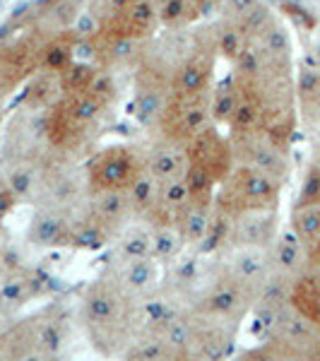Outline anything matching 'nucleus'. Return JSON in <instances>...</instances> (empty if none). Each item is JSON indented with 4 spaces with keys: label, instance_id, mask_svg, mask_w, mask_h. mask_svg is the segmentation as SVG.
Listing matches in <instances>:
<instances>
[{
    "label": "nucleus",
    "instance_id": "1",
    "mask_svg": "<svg viewBox=\"0 0 320 361\" xmlns=\"http://www.w3.org/2000/svg\"><path fill=\"white\" fill-rule=\"evenodd\" d=\"M82 325L87 340L99 354H125L144 325L142 306L113 275H104L82 294Z\"/></svg>",
    "mask_w": 320,
    "mask_h": 361
},
{
    "label": "nucleus",
    "instance_id": "2",
    "mask_svg": "<svg viewBox=\"0 0 320 361\" xmlns=\"http://www.w3.org/2000/svg\"><path fill=\"white\" fill-rule=\"evenodd\" d=\"M68 316L61 306H46L20 323H13L0 345L3 359H51L66 345Z\"/></svg>",
    "mask_w": 320,
    "mask_h": 361
},
{
    "label": "nucleus",
    "instance_id": "3",
    "mask_svg": "<svg viewBox=\"0 0 320 361\" xmlns=\"http://www.w3.org/2000/svg\"><path fill=\"white\" fill-rule=\"evenodd\" d=\"M90 180L87 171L73 164L68 152L51 149L44 166L39 169L37 188L32 193L34 207L58 209L66 214H78L90 200Z\"/></svg>",
    "mask_w": 320,
    "mask_h": 361
},
{
    "label": "nucleus",
    "instance_id": "4",
    "mask_svg": "<svg viewBox=\"0 0 320 361\" xmlns=\"http://www.w3.org/2000/svg\"><path fill=\"white\" fill-rule=\"evenodd\" d=\"M255 299H258L255 289H251L246 282L234 277L219 263L200 282L197 292L193 294L190 311L202 313V316L214 320H222V323H229L236 328L246 318V313L253 308Z\"/></svg>",
    "mask_w": 320,
    "mask_h": 361
},
{
    "label": "nucleus",
    "instance_id": "5",
    "mask_svg": "<svg viewBox=\"0 0 320 361\" xmlns=\"http://www.w3.org/2000/svg\"><path fill=\"white\" fill-rule=\"evenodd\" d=\"M279 180L258 169L236 164L231 173L219 183L214 207L226 214L248 212V209H277Z\"/></svg>",
    "mask_w": 320,
    "mask_h": 361
},
{
    "label": "nucleus",
    "instance_id": "6",
    "mask_svg": "<svg viewBox=\"0 0 320 361\" xmlns=\"http://www.w3.org/2000/svg\"><path fill=\"white\" fill-rule=\"evenodd\" d=\"M212 118V90L202 92H171L159 118L161 137L188 145Z\"/></svg>",
    "mask_w": 320,
    "mask_h": 361
},
{
    "label": "nucleus",
    "instance_id": "7",
    "mask_svg": "<svg viewBox=\"0 0 320 361\" xmlns=\"http://www.w3.org/2000/svg\"><path fill=\"white\" fill-rule=\"evenodd\" d=\"M29 114L20 116L13 121V126L5 133V142H3V164L5 169H17V166H27V169H42L46 157L51 154V142L46 137V126H44V116L37 118V111L27 109Z\"/></svg>",
    "mask_w": 320,
    "mask_h": 361
},
{
    "label": "nucleus",
    "instance_id": "8",
    "mask_svg": "<svg viewBox=\"0 0 320 361\" xmlns=\"http://www.w3.org/2000/svg\"><path fill=\"white\" fill-rule=\"evenodd\" d=\"M144 169V157L128 145L104 147L87 161L90 190H125Z\"/></svg>",
    "mask_w": 320,
    "mask_h": 361
},
{
    "label": "nucleus",
    "instance_id": "9",
    "mask_svg": "<svg viewBox=\"0 0 320 361\" xmlns=\"http://www.w3.org/2000/svg\"><path fill=\"white\" fill-rule=\"evenodd\" d=\"M44 126H46V137H49L51 147L61 149V152H68V154L82 149L85 142L92 135V123L80 116L73 99L66 94L44 114Z\"/></svg>",
    "mask_w": 320,
    "mask_h": 361
},
{
    "label": "nucleus",
    "instance_id": "10",
    "mask_svg": "<svg viewBox=\"0 0 320 361\" xmlns=\"http://www.w3.org/2000/svg\"><path fill=\"white\" fill-rule=\"evenodd\" d=\"M188 157L190 164L197 166L200 171H205L214 183H222L229 176L231 169L236 166L234 147H231V140L224 137L219 133V128H202L195 137L188 140Z\"/></svg>",
    "mask_w": 320,
    "mask_h": 361
},
{
    "label": "nucleus",
    "instance_id": "11",
    "mask_svg": "<svg viewBox=\"0 0 320 361\" xmlns=\"http://www.w3.org/2000/svg\"><path fill=\"white\" fill-rule=\"evenodd\" d=\"M229 140L231 147H234L236 164L258 169V171H263L282 183L289 171L287 157H284V149H279L263 130L251 133V135H231Z\"/></svg>",
    "mask_w": 320,
    "mask_h": 361
},
{
    "label": "nucleus",
    "instance_id": "12",
    "mask_svg": "<svg viewBox=\"0 0 320 361\" xmlns=\"http://www.w3.org/2000/svg\"><path fill=\"white\" fill-rule=\"evenodd\" d=\"M44 42L34 34L20 42H13L0 49V85L5 92H13L22 85L37 68H42Z\"/></svg>",
    "mask_w": 320,
    "mask_h": 361
},
{
    "label": "nucleus",
    "instance_id": "13",
    "mask_svg": "<svg viewBox=\"0 0 320 361\" xmlns=\"http://www.w3.org/2000/svg\"><path fill=\"white\" fill-rule=\"evenodd\" d=\"M156 20V8L149 0H135L125 8H116L104 20L101 37L109 42H128V39H140L149 34Z\"/></svg>",
    "mask_w": 320,
    "mask_h": 361
},
{
    "label": "nucleus",
    "instance_id": "14",
    "mask_svg": "<svg viewBox=\"0 0 320 361\" xmlns=\"http://www.w3.org/2000/svg\"><path fill=\"white\" fill-rule=\"evenodd\" d=\"M85 212L109 236L118 234L133 217V207L125 190H92Z\"/></svg>",
    "mask_w": 320,
    "mask_h": 361
},
{
    "label": "nucleus",
    "instance_id": "15",
    "mask_svg": "<svg viewBox=\"0 0 320 361\" xmlns=\"http://www.w3.org/2000/svg\"><path fill=\"white\" fill-rule=\"evenodd\" d=\"M144 169H147L152 176L164 183H178V180L185 178L190 169V157H188V147L183 142H176V140L161 137L159 142L152 145L147 154H144Z\"/></svg>",
    "mask_w": 320,
    "mask_h": 361
},
{
    "label": "nucleus",
    "instance_id": "16",
    "mask_svg": "<svg viewBox=\"0 0 320 361\" xmlns=\"http://www.w3.org/2000/svg\"><path fill=\"white\" fill-rule=\"evenodd\" d=\"M109 275L116 277V282L130 292L135 299H147L159 289V260L154 255L147 258H118Z\"/></svg>",
    "mask_w": 320,
    "mask_h": 361
},
{
    "label": "nucleus",
    "instance_id": "17",
    "mask_svg": "<svg viewBox=\"0 0 320 361\" xmlns=\"http://www.w3.org/2000/svg\"><path fill=\"white\" fill-rule=\"evenodd\" d=\"M277 217L275 209H248V212L231 214V246H260L267 248L275 238Z\"/></svg>",
    "mask_w": 320,
    "mask_h": 361
},
{
    "label": "nucleus",
    "instance_id": "18",
    "mask_svg": "<svg viewBox=\"0 0 320 361\" xmlns=\"http://www.w3.org/2000/svg\"><path fill=\"white\" fill-rule=\"evenodd\" d=\"M75 214L58 212V209L37 207L29 224V243L37 248H63L73 246V229H75Z\"/></svg>",
    "mask_w": 320,
    "mask_h": 361
},
{
    "label": "nucleus",
    "instance_id": "19",
    "mask_svg": "<svg viewBox=\"0 0 320 361\" xmlns=\"http://www.w3.org/2000/svg\"><path fill=\"white\" fill-rule=\"evenodd\" d=\"M222 265L258 294L267 282V277H270L272 258L267 253V248L260 246H231L229 255L222 260Z\"/></svg>",
    "mask_w": 320,
    "mask_h": 361
},
{
    "label": "nucleus",
    "instance_id": "20",
    "mask_svg": "<svg viewBox=\"0 0 320 361\" xmlns=\"http://www.w3.org/2000/svg\"><path fill=\"white\" fill-rule=\"evenodd\" d=\"M212 82V54L197 51L178 66L171 80V92H202Z\"/></svg>",
    "mask_w": 320,
    "mask_h": 361
},
{
    "label": "nucleus",
    "instance_id": "21",
    "mask_svg": "<svg viewBox=\"0 0 320 361\" xmlns=\"http://www.w3.org/2000/svg\"><path fill=\"white\" fill-rule=\"evenodd\" d=\"M39 294V277L29 270H10L0 284V308L13 313Z\"/></svg>",
    "mask_w": 320,
    "mask_h": 361
},
{
    "label": "nucleus",
    "instance_id": "22",
    "mask_svg": "<svg viewBox=\"0 0 320 361\" xmlns=\"http://www.w3.org/2000/svg\"><path fill=\"white\" fill-rule=\"evenodd\" d=\"M214 217V205H197V202H188L183 207V212L178 214L176 219V231L181 234L183 243H190V246H200L205 243L209 224H212Z\"/></svg>",
    "mask_w": 320,
    "mask_h": 361
},
{
    "label": "nucleus",
    "instance_id": "23",
    "mask_svg": "<svg viewBox=\"0 0 320 361\" xmlns=\"http://www.w3.org/2000/svg\"><path fill=\"white\" fill-rule=\"evenodd\" d=\"M159 190H161L159 180H156L147 169H142L135 176V180L125 188L128 200H130V207H133V217L147 222L156 207V200H159Z\"/></svg>",
    "mask_w": 320,
    "mask_h": 361
},
{
    "label": "nucleus",
    "instance_id": "24",
    "mask_svg": "<svg viewBox=\"0 0 320 361\" xmlns=\"http://www.w3.org/2000/svg\"><path fill=\"white\" fill-rule=\"evenodd\" d=\"M289 304L320 330V275H304L292 284Z\"/></svg>",
    "mask_w": 320,
    "mask_h": 361
},
{
    "label": "nucleus",
    "instance_id": "25",
    "mask_svg": "<svg viewBox=\"0 0 320 361\" xmlns=\"http://www.w3.org/2000/svg\"><path fill=\"white\" fill-rule=\"evenodd\" d=\"M118 258H147L152 253V224H125L118 231Z\"/></svg>",
    "mask_w": 320,
    "mask_h": 361
},
{
    "label": "nucleus",
    "instance_id": "26",
    "mask_svg": "<svg viewBox=\"0 0 320 361\" xmlns=\"http://www.w3.org/2000/svg\"><path fill=\"white\" fill-rule=\"evenodd\" d=\"M292 231L306 248L320 238V200H301L292 212Z\"/></svg>",
    "mask_w": 320,
    "mask_h": 361
},
{
    "label": "nucleus",
    "instance_id": "27",
    "mask_svg": "<svg viewBox=\"0 0 320 361\" xmlns=\"http://www.w3.org/2000/svg\"><path fill=\"white\" fill-rule=\"evenodd\" d=\"M61 97H63L61 80H58L56 73L49 70V73L39 75V78L32 82V87L27 90L25 106L32 109V111H49Z\"/></svg>",
    "mask_w": 320,
    "mask_h": 361
},
{
    "label": "nucleus",
    "instance_id": "28",
    "mask_svg": "<svg viewBox=\"0 0 320 361\" xmlns=\"http://www.w3.org/2000/svg\"><path fill=\"white\" fill-rule=\"evenodd\" d=\"M78 44L75 32H61L56 34L51 42L44 44V54H42V68L51 70V73H61L63 68H68L73 63V51Z\"/></svg>",
    "mask_w": 320,
    "mask_h": 361
},
{
    "label": "nucleus",
    "instance_id": "29",
    "mask_svg": "<svg viewBox=\"0 0 320 361\" xmlns=\"http://www.w3.org/2000/svg\"><path fill=\"white\" fill-rule=\"evenodd\" d=\"M97 70L87 63H70L68 68H63L58 73V80H61V90L66 97H75V94H85L92 85L97 82Z\"/></svg>",
    "mask_w": 320,
    "mask_h": 361
},
{
    "label": "nucleus",
    "instance_id": "30",
    "mask_svg": "<svg viewBox=\"0 0 320 361\" xmlns=\"http://www.w3.org/2000/svg\"><path fill=\"white\" fill-rule=\"evenodd\" d=\"M304 243L299 241V236L289 234V236H282L279 241L275 243V248H272L270 258H272V265L277 267L279 272H294L296 267L304 263ZM308 250V248H306Z\"/></svg>",
    "mask_w": 320,
    "mask_h": 361
},
{
    "label": "nucleus",
    "instance_id": "31",
    "mask_svg": "<svg viewBox=\"0 0 320 361\" xmlns=\"http://www.w3.org/2000/svg\"><path fill=\"white\" fill-rule=\"evenodd\" d=\"M202 13V5L195 0H159L156 5V17L168 27H181L193 22Z\"/></svg>",
    "mask_w": 320,
    "mask_h": 361
},
{
    "label": "nucleus",
    "instance_id": "32",
    "mask_svg": "<svg viewBox=\"0 0 320 361\" xmlns=\"http://www.w3.org/2000/svg\"><path fill=\"white\" fill-rule=\"evenodd\" d=\"M183 183H185V190H188L190 202H197V205H214V195H217L214 188H217V183H214L205 171H200L197 166L190 164Z\"/></svg>",
    "mask_w": 320,
    "mask_h": 361
},
{
    "label": "nucleus",
    "instance_id": "33",
    "mask_svg": "<svg viewBox=\"0 0 320 361\" xmlns=\"http://www.w3.org/2000/svg\"><path fill=\"white\" fill-rule=\"evenodd\" d=\"M236 99H238V92H236L234 80H229V82H224L219 90L212 92V118L217 121V123L229 126L231 116H234V109H236Z\"/></svg>",
    "mask_w": 320,
    "mask_h": 361
},
{
    "label": "nucleus",
    "instance_id": "34",
    "mask_svg": "<svg viewBox=\"0 0 320 361\" xmlns=\"http://www.w3.org/2000/svg\"><path fill=\"white\" fill-rule=\"evenodd\" d=\"M181 246L183 238L176 231V226H152V253L156 260L173 258Z\"/></svg>",
    "mask_w": 320,
    "mask_h": 361
},
{
    "label": "nucleus",
    "instance_id": "35",
    "mask_svg": "<svg viewBox=\"0 0 320 361\" xmlns=\"http://www.w3.org/2000/svg\"><path fill=\"white\" fill-rule=\"evenodd\" d=\"M10 311H5V308H0V345H3V337L5 333H8V328H10Z\"/></svg>",
    "mask_w": 320,
    "mask_h": 361
},
{
    "label": "nucleus",
    "instance_id": "36",
    "mask_svg": "<svg viewBox=\"0 0 320 361\" xmlns=\"http://www.w3.org/2000/svg\"><path fill=\"white\" fill-rule=\"evenodd\" d=\"M10 272V267H8V260L3 258V253H0V284H3V279H5V275Z\"/></svg>",
    "mask_w": 320,
    "mask_h": 361
},
{
    "label": "nucleus",
    "instance_id": "37",
    "mask_svg": "<svg viewBox=\"0 0 320 361\" xmlns=\"http://www.w3.org/2000/svg\"><path fill=\"white\" fill-rule=\"evenodd\" d=\"M308 250H311V258H313V260H316V263L320 265V238H318V241H316V243H313V246H311V248H308Z\"/></svg>",
    "mask_w": 320,
    "mask_h": 361
},
{
    "label": "nucleus",
    "instance_id": "38",
    "mask_svg": "<svg viewBox=\"0 0 320 361\" xmlns=\"http://www.w3.org/2000/svg\"><path fill=\"white\" fill-rule=\"evenodd\" d=\"M5 94H8V92H5V90H3V85H0V99H3Z\"/></svg>",
    "mask_w": 320,
    "mask_h": 361
},
{
    "label": "nucleus",
    "instance_id": "39",
    "mask_svg": "<svg viewBox=\"0 0 320 361\" xmlns=\"http://www.w3.org/2000/svg\"><path fill=\"white\" fill-rule=\"evenodd\" d=\"M195 3H200V5H202V8H205V5H207V0H195Z\"/></svg>",
    "mask_w": 320,
    "mask_h": 361
},
{
    "label": "nucleus",
    "instance_id": "40",
    "mask_svg": "<svg viewBox=\"0 0 320 361\" xmlns=\"http://www.w3.org/2000/svg\"><path fill=\"white\" fill-rule=\"evenodd\" d=\"M207 3H217V0H207Z\"/></svg>",
    "mask_w": 320,
    "mask_h": 361
},
{
    "label": "nucleus",
    "instance_id": "41",
    "mask_svg": "<svg viewBox=\"0 0 320 361\" xmlns=\"http://www.w3.org/2000/svg\"><path fill=\"white\" fill-rule=\"evenodd\" d=\"M0 102H3V99H0Z\"/></svg>",
    "mask_w": 320,
    "mask_h": 361
},
{
    "label": "nucleus",
    "instance_id": "42",
    "mask_svg": "<svg viewBox=\"0 0 320 361\" xmlns=\"http://www.w3.org/2000/svg\"><path fill=\"white\" fill-rule=\"evenodd\" d=\"M318 169H320V166H318Z\"/></svg>",
    "mask_w": 320,
    "mask_h": 361
}]
</instances>
